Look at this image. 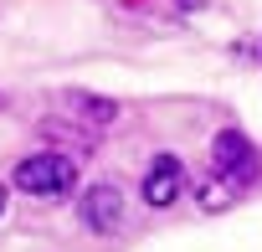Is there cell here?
Here are the masks:
<instances>
[{"instance_id":"cell-1","label":"cell","mask_w":262,"mask_h":252,"mask_svg":"<svg viewBox=\"0 0 262 252\" xmlns=\"http://www.w3.org/2000/svg\"><path fill=\"white\" fill-rule=\"evenodd\" d=\"M16 185L26 196L57 201V196H67L77 185V165H72V155H31V160L16 165Z\"/></svg>"},{"instance_id":"cell-2","label":"cell","mask_w":262,"mask_h":252,"mask_svg":"<svg viewBox=\"0 0 262 252\" xmlns=\"http://www.w3.org/2000/svg\"><path fill=\"white\" fill-rule=\"evenodd\" d=\"M211 160H216V175L226 185H252L257 180V150L242 129H221L211 139Z\"/></svg>"},{"instance_id":"cell-3","label":"cell","mask_w":262,"mask_h":252,"mask_svg":"<svg viewBox=\"0 0 262 252\" xmlns=\"http://www.w3.org/2000/svg\"><path fill=\"white\" fill-rule=\"evenodd\" d=\"M77 216H82V226H88V232H98V237L118 232V221H123V191H118L113 180L88 185V191H82V201H77Z\"/></svg>"},{"instance_id":"cell-4","label":"cell","mask_w":262,"mask_h":252,"mask_svg":"<svg viewBox=\"0 0 262 252\" xmlns=\"http://www.w3.org/2000/svg\"><path fill=\"white\" fill-rule=\"evenodd\" d=\"M180 191H185L180 160H175V155H155L149 170H144V201H149V206H175Z\"/></svg>"},{"instance_id":"cell-5","label":"cell","mask_w":262,"mask_h":252,"mask_svg":"<svg viewBox=\"0 0 262 252\" xmlns=\"http://www.w3.org/2000/svg\"><path fill=\"white\" fill-rule=\"evenodd\" d=\"M62 103H67L72 118H88V123H113V118H118V103L103 98V93H82V88H72V93H62Z\"/></svg>"},{"instance_id":"cell-6","label":"cell","mask_w":262,"mask_h":252,"mask_svg":"<svg viewBox=\"0 0 262 252\" xmlns=\"http://www.w3.org/2000/svg\"><path fill=\"white\" fill-rule=\"evenodd\" d=\"M41 139H67V144H77V150H93V144H98L88 129H77V123H62V118H47V123H41Z\"/></svg>"},{"instance_id":"cell-7","label":"cell","mask_w":262,"mask_h":252,"mask_svg":"<svg viewBox=\"0 0 262 252\" xmlns=\"http://www.w3.org/2000/svg\"><path fill=\"white\" fill-rule=\"evenodd\" d=\"M231 57H242V62H262V41H231Z\"/></svg>"},{"instance_id":"cell-8","label":"cell","mask_w":262,"mask_h":252,"mask_svg":"<svg viewBox=\"0 0 262 252\" xmlns=\"http://www.w3.org/2000/svg\"><path fill=\"white\" fill-rule=\"evenodd\" d=\"M0 211H6V185H0Z\"/></svg>"}]
</instances>
